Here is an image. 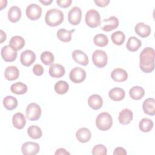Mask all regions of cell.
I'll use <instances>...</instances> for the list:
<instances>
[{
	"instance_id": "7bdbcfd3",
	"label": "cell",
	"mask_w": 155,
	"mask_h": 155,
	"mask_svg": "<svg viewBox=\"0 0 155 155\" xmlns=\"http://www.w3.org/2000/svg\"><path fill=\"white\" fill-rule=\"evenodd\" d=\"M56 155H58V154H62V155H64V154H70V153L68 152L65 148H60L59 149H58L55 153H54Z\"/></svg>"
},
{
	"instance_id": "f6af8a7d",
	"label": "cell",
	"mask_w": 155,
	"mask_h": 155,
	"mask_svg": "<svg viewBox=\"0 0 155 155\" xmlns=\"http://www.w3.org/2000/svg\"><path fill=\"white\" fill-rule=\"evenodd\" d=\"M40 2L43 4L45 5H48L52 2V0H47V1H40Z\"/></svg>"
},
{
	"instance_id": "7402d4cb",
	"label": "cell",
	"mask_w": 155,
	"mask_h": 155,
	"mask_svg": "<svg viewBox=\"0 0 155 155\" xmlns=\"http://www.w3.org/2000/svg\"><path fill=\"white\" fill-rule=\"evenodd\" d=\"M12 123L13 126L18 129H22L26 124V119L24 115L20 112L16 113L12 117Z\"/></svg>"
},
{
	"instance_id": "4dcf8cb0",
	"label": "cell",
	"mask_w": 155,
	"mask_h": 155,
	"mask_svg": "<svg viewBox=\"0 0 155 155\" xmlns=\"http://www.w3.org/2000/svg\"><path fill=\"white\" fill-rule=\"evenodd\" d=\"M27 86L21 82L13 84L10 87V90L16 94H23L27 91Z\"/></svg>"
},
{
	"instance_id": "2e32d148",
	"label": "cell",
	"mask_w": 155,
	"mask_h": 155,
	"mask_svg": "<svg viewBox=\"0 0 155 155\" xmlns=\"http://www.w3.org/2000/svg\"><path fill=\"white\" fill-rule=\"evenodd\" d=\"M136 33L142 38H146L151 33V27L143 22H138L134 27Z\"/></svg>"
},
{
	"instance_id": "8d00e7d4",
	"label": "cell",
	"mask_w": 155,
	"mask_h": 155,
	"mask_svg": "<svg viewBox=\"0 0 155 155\" xmlns=\"http://www.w3.org/2000/svg\"><path fill=\"white\" fill-rule=\"evenodd\" d=\"M41 60L46 65H51L54 61V55L50 51H45L41 54Z\"/></svg>"
},
{
	"instance_id": "7a4b0ae2",
	"label": "cell",
	"mask_w": 155,
	"mask_h": 155,
	"mask_svg": "<svg viewBox=\"0 0 155 155\" xmlns=\"http://www.w3.org/2000/svg\"><path fill=\"white\" fill-rule=\"evenodd\" d=\"M64 21L63 12L58 8H50L45 13V22L51 27L60 25Z\"/></svg>"
},
{
	"instance_id": "30bf717a",
	"label": "cell",
	"mask_w": 155,
	"mask_h": 155,
	"mask_svg": "<svg viewBox=\"0 0 155 155\" xmlns=\"http://www.w3.org/2000/svg\"><path fill=\"white\" fill-rule=\"evenodd\" d=\"M101 28L105 31H110L116 28L119 25V19L114 16L104 19L101 22Z\"/></svg>"
},
{
	"instance_id": "5bb4252c",
	"label": "cell",
	"mask_w": 155,
	"mask_h": 155,
	"mask_svg": "<svg viewBox=\"0 0 155 155\" xmlns=\"http://www.w3.org/2000/svg\"><path fill=\"white\" fill-rule=\"evenodd\" d=\"M72 58L74 61L82 65L85 66L88 64L89 60L85 52L81 50H75L72 52Z\"/></svg>"
},
{
	"instance_id": "ffe728a7",
	"label": "cell",
	"mask_w": 155,
	"mask_h": 155,
	"mask_svg": "<svg viewBox=\"0 0 155 155\" xmlns=\"http://www.w3.org/2000/svg\"><path fill=\"white\" fill-rule=\"evenodd\" d=\"M89 107L93 110H99L103 105V99L99 94H92L88 99Z\"/></svg>"
},
{
	"instance_id": "f1b7e54d",
	"label": "cell",
	"mask_w": 155,
	"mask_h": 155,
	"mask_svg": "<svg viewBox=\"0 0 155 155\" xmlns=\"http://www.w3.org/2000/svg\"><path fill=\"white\" fill-rule=\"evenodd\" d=\"M129 94L133 99L139 100L144 96L145 90L142 87L134 86L130 89Z\"/></svg>"
},
{
	"instance_id": "8fae6325",
	"label": "cell",
	"mask_w": 155,
	"mask_h": 155,
	"mask_svg": "<svg viewBox=\"0 0 155 155\" xmlns=\"http://www.w3.org/2000/svg\"><path fill=\"white\" fill-rule=\"evenodd\" d=\"M40 147L38 143L26 142L21 147V151L24 155H35L39 153Z\"/></svg>"
},
{
	"instance_id": "d4e9b609",
	"label": "cell",
	"mask_w": 155,
	"mask_h": 155,
	"mask_svg": "<svg viewBox=\"0 0 155 155\" xmlns=\"http://www.w3.org/2000/svg\"><path fill=\"white\" fill-rule=\"evenodd\" d=\"M9 45L15 51L19 50L25 45V40L21 36H14L10 39L9 41Z\"/></svg>"
},
{
	"instance_id": "f546056e",
	"label": "cell",
	"mask_w": 155,
	"mask_h": 155,
	"mask_svg": "<svg viewBox=\"0 0 155 155\" xmlns=\"http://www.w3.org/2000/svg\"><path fill=\"white\" fill-rule=\"evenodd\" d=\"M153 127V122L151 119L144 117L140 120L139 124V128L140 130L143 133L149 132Z\"/></svg>"
},
{
	"instance_id": "ee69618b",
	"label": "cell",
	"mask_w": 155,
	"mask_h": 155,
	"mask_svg": "<svg viewBox=\"0 0 155 155\" xmlns=\"http://www.w3.org/2000/svg\"><path fill=\"white\" fill-rule=\"evenodd\" d=\"M6 38H7V36H6L5 33L3 30H1V41H0V42L2 43L4 41H5Z\"/></svg>"
},
{
	"instance_id": "ba28073f",
	"label": "cell",
	"mask_w": 155,
	"mask_h": 155,
	"mask_svg": "<svg viewBox=\"0 0 155 155\" xmlns=\"http://www.w3.org/2000/svg\"><path fill=\"white\" fill-rule=\"evenodd\" d=\"M25 14L29 19L35 21L38 19L41 16L42 8L37 4L32 3L27 7Z\"/></svg>"
},
{
	"instance_id": "9c48e42d",
	"label": "cell",
	"mask_w": 155,
	"mask_h": 155,
	"mask_svg": "<svg viewBox=\"0 0 155 155\" xmlns=\"http://www.w3.org/2000/svg\"><path fill=\"white\" fill-rule=\"evenodd\" d=\"M82 10L77 6L72 7L68 13V22L73 25H78L81 21Z\"/></svg>"
},
{
	"instance_id": "d6986e66",
	"label": "cell",
	"mask_w": 155,
	"mask_h": 155,
	"mask_svg": "<svg viewBox=\"0 0 155 155\" xmlns=\"http://www.w3.org/2000/svg\"><path fill=\"white\" fill-rule=\"evenodd\" d=\"M133 117V113L131 110L128 108H124L119 113L118 120L120 124L122 125H127L130 123Z\"/></svg>"
},
{
	"instance_id": "ac0fdd59",
	"label": "cell",
	"mask_w": 155,
	"mask_h": 155,
	"mask_svg": "<svg viewBox=\"0 0 155 155\" xmlns=\"http://www.w3.org/2000/svg\"><path fill=\"white\" fill-rule=\"evenodd\" d=\"M111 77L114 81L122 82L127 79L128 73L123 68H116L111 71Z\"/></svg>"
},
{
	"instance_id": "5b68a950",
	"label": "cell",
	"mask_w": 155,
	"mask_h": 155,
	"mask_svg": "<svg viewBox=\"0 0 155 155\" xmlns=\"http://www.w3.org/2000/svg\"><path fill=\"white\" fill-rule=\"evenodd\" d=\"M26 117L27 119L31 121L38 120L41 116V107L36 103L29 104L25 110Z\"/></svg>"
},
{
	"instance_id": "7c38bea8",
	"label": "cell",
	"mask_w": 155,
	"mask_h": 155,
	"mask_svg": "<svg viewBox=\"0 0 155 155\" xmlns=\"http://www.w3.org/2000/svg\"><path fill=\"white\" fill-rule=\"evenodd\" d=\"M1 54L5 62H13L16 59L17 51L14 50L9 45H7L1 48Z\"/></svg>"
},
{
	"instance_id": "74e56055",
	"label": "cell",
	"mask_w": 155,
	"mask_h": 155,
	"mask_svg": "<svg viewBox=\"0 0 155 155\" xmlns=\"http://www.w3.org/2000/svg\"><path fill=\"white\" fill-rule=\"evenodd\" d=\"M92 154L94 155H106L107 153V148L102 144L96 145L92 149Z\"/></svg>"
},
{
	"instance_id": "52a82bcc",
	"label": "cell",
	"mask_w": 155,
	"mask_h": 155,
	"mask_svg": "<svg viewBox=\"0 0 155 155\" xmlns=\"http://www.w3.org/2000/svg\"><path fill=\"white\" fill-rule=\"evenodd\" d=\"M69 78L73 82L79 84L85 79L86 72L82 68L80 67H76L71 70L69 73Z\"/></svg>"
},
{
	"instance_id": "603a6c76",
	"label": "cell",
	"mask_w": 155,
	"mask_h": 155,
	"mask_svg": "<svg viewBox=\"0 0 155 155\" xmlns=\"http://www.w3.org/2000/svg\"><path fill=\"white\" fill-rule=\"evenodd\" d=\"M19 71L18 68L14 65L7 67L4 71V76L8 81H12L18 78Z\"/></svg>"
},
{
	"instance_id": "f35d334b",
	"label": "cell",
	"mask_w": 155,
	"mask_h": 155,
	"mask_svg": "<svg viewBox=\"0 0 155 155\" xmlns=\"http://www.w3.org/2000/svg\"><path fill=\"white\" fill-rule=\"evenodd\" d=\"M33 72L36 76H41L44 73V67L41 64H35L33 67Z\"/></svg>"
},
{
	"instance_id": "4fadbf2b",
	"label": "cell",
	"mask_w": 155,
	"mask_h": 155,
	"mask_svg": "<svg viewBox=\"0 0 155 155\" xmlns=\"http://www.w3.org/2000/svg\"><path fill=\"white\" fill-rule=\"evenodd\" d=\"M36 60V54L31 50H26L22 51L20 56V61L21 63L25 66L29 67Z\"/></svg>"
},
{
	"instance_id": "cb8c5ba5",
	"label": "cell",
	"mask_w": 155,
	"mask_h": 155,
	"mask_svg": "<svg viewBox=\"0 0 155 155\" xmlns=\"http://www.w3.org/2000/svg\"><path fill=\"white\" fill-rule=\"evenodd\" d=\"M21 10L16 5L12 6L8 11V18L12 22H16L21 19Z\"/></svg>"
},
{
	"instance_id": "484cf974",
	"label": "cell",
	"mask_w": 155,
	"mask_h": 155,
	"mask_svg": "<svg viewBox=\"0 0 155 155\" xmlns=\"http://www.w3.org/2000/svg\"><path fill=\"white\" fill-rule=\"evenodd\" d=\"M108 96L111 100L114 101H119L125 97V93L122 88L115 87L109 91Z\"/></svg>"
},
{
	"instance_id": "9a60e30c",
	"label": "cell",
	"mask_w": 155,
	"mask_h": 155,
	"mask_svg": "<svg viewBox=\"0 0 155 155\" xmlns=\"http://www.w3.org/2000/svg\"><path fill=\"white\" fill-rule=\"evenodd\" d=\"M49 74L54 78H59L65 74V70L64 67L59 64H51L48 70Z\"/></svg>"
},
{
	"instance_id": "8992f818",
	"label": "cell",
	"mask_w": 155,
	"mask_h": 155,
	"mask_svg": "<svg viewBox=\"0 0 155 155\" xmlns=\"http://www.w3.org/2000/svg\"><path fill=\"white\" fill-rule=\"evenodd\" d=\"M92 61L97 67H104L108 62L107 54L104 50H96L92 54Z\"/></svg>"
},
{
	"instance_id": "e0dca14e",
	"label": "cell",
	"mask_w": 155,
	"mask_h": 155,
	"mask_svg": "<svg viewBox=\"0 0 155 155\" xmlns=\"http://www.w3.org/2000/svg\"><path fill=\"white\" fill-rule=\"evenodd\" d=\"M91 137L90 130L85 127L80 128L76 133V137L78 140L81 143H86L88 142Z\"/></svg>"
},
{
	"instance_id": "6da1fadb",
	"label": "cell",
	"mask_w": 155,
	"mask_h": 155,
	"mask_svg": "<svg viewBox=\"0 0 155 155\" xmlns=\"http://www.w3.org/2000/svg\"><path fill=\"white\" fill-rule=\"evenodd\" d=\"M154 50L152 47H145L139 55V67L145 73H151L154 68Z\"/></svg>"
},
{
	"instance_id": "b9f144b4",
	"label": "cell",
	"mask_w": 155,
	"mask_h": 155,
	"mask_svg": "<svg viewBox=\"0 0 155 155\" xmlns=\"http://www.w3.org/2000/svg\"><path fill=\"white\" fill-rule=\"evenodd\" d=\"M94 3L99 7H104L107 6L110 2L109 0H94Z\"/></svg>"
},
{
	"instance_id": "3957f363",
	"label": "cell",
	"mask_w": 155,
	"mask_h": 155,
	"mask_svg": "<svg viewBox=\"0 0 155 155\" xmlns=\"http://www.w3.org/2000/svg\"><path fill=\"white\" fill-rule=\"evenodd\" d=\"M112 125V117L107 112H102L99 113L96 118V125L100 130L107 131L111 127Z\"/></svg>"
},
{
	"instance_id": "e575fe53",
	"label": "cell",
	"mask_w": 155,
	"mask_h": 155,
	"mask_svg": "<svg viewBox=\"0 0 155 155\" xmlns=\"http://www.w3.org/2000/svg\"><path fill=\"white\" fill-rule=\"evenodd\" d=\"M93 42L94 44L97 47H103L108 44V39L105 35L99 33L94 36Z\"/></svg>"
},
{
	"instance_id": "d590c367",
	"label": "cell",
	"mask_w": 155,
	"mask_h": 155,
	"mask_svg": "<svg viewBox=\"0 0 155 155\" xmlns=\"http://www.w3.org/2000/svg\"><path fill=\"white\" fill-rule=\"evenodd\" d=\"M111 38L112 42L114 44L117 45H120L125 41V36L124 32L122 31H116L111 34Z\"/></svg>"
},
{
	"instance_id": "4316f807",
	"label": "cell",
	"mask_w": 155,
	"mask_h": 155,
	"mask_svg": "<svg viewBox=\"0 0 155 155\" xmlns=\"http://www.w3.org/2000/svg\"><path fill=\"white\" fill-rule=\"evenodd\" d=\"M142 45V42L140 39L135 36H131L128 38L127 43V48L131 51L134 52L137 51Z\"/></svg>"
},
{
	"instance_id": "ab89813d",
	"label": "cell",
	"mask_w": 155,
	"mask_h": 155,
	"mask_svg": "<svg viewBox=\"0 0 155 155\" xmlns=\"http://www.w3.org/2000/svg\"><path fill=\"white\" fill-rule=\"evenodd\" d=\"M72 2L71 0H57V4L62 8H67L69 7Z\"/></svg>"
},
{
	"instance_id": "44dd1931",
	"label": "cell",
	"mask_w": 155,
	"mask_h": 155,
	"mask_svg": "<svg viewBox=\"0 0 155 155\" xmlns=\"http://www.w3.org/2000/svg\"><path fill=\"white\" fill-rule=\"evenodd\" d=\"M144 113L153 116L155 114V100L152 97L146 99L142 104Z\"/></svg>"
},
{
	"instance_id": "1f68e13d",
	"label": "cell",
	"mask_w": 155,
	"mask_h": 155,
	"mask_svg": "<svg viewBox=\"0 0 155 155\" xmlns=\"http://www.w3.org/2000/svg\"><path fill=\"white\" fill-rule=\"evenodd\" d=\"M3 105L8 110H13L18 105V101L12 96H7L3 99Z\"/></svg>"
},
{
	"instance_id": "d6a6232c",
	"label": "cell",
	"mask_w": 155,
	"mask_h": 155,
	"mask_svg": "<svg viewBox=\"0 0 155 155\" xmlns=\"http://www.w3.org/2000/svg\"><path fill=\"white\" fill-rule=\"evenodd\" d=\"M54 89L56 93L59 94H64L68 91L69 89V85L66 81L61 80L58 81L54 84Z\"/></svg>"
},
{
	"instance_id": "277c9868",
	"label": "cell",
	"mask_w": 155,
	"mask_h": 155,
	"mask_svg": "<svg viewBox=\"0 0 155 155\" xmlns=\"http://www.w3.org/2000/svg\"><path fill=\"white\" fill-rule=\"evenodd\" d=\"M85 21L87 25L91 28H95L100 25L101 16L98 11L92 8L88 10L85 15Z\"/></svg>"
},
{
	"instance_id": "83f0119b",
	"label": "cell",
	"mask_w": 155,
	"mask_h": 155,
	"mask_svg": "<svg viewBox=\"0 0 155 155\" xmlns=\"http://www.w3.org/2000/svg\"><path fill=\"white\" fill-rule=\"evenodd\" d=\"M74 31V30H67L65 28H60L58 30L56 35L58 38L64 42H68L71 40V35L72 33Z\"/></svg>"
},
{
	"instance_id": "836d02e7",
	"label": "cell",
	"mask_w": 155,
	"mask_h": 155,
	"mask_svg": "<svg viewBox=\"0 0 155 155\" xmlns=\"http://www.w3.org/2000/svg\"><path fill=\"white\" fill-rule=\"evenodd\" d=\"M27 133L28 136L33 139H38L42 137V131L40 127L37 125H31L27 128Z\"/></svg>"
},
{
	"instance_id": "60d3db41",
	"label": "cell",
	"mask_w": 155,
	"mask_h": 155,
	"mask_svg": "<svg viewBox=\"0 0 155 155\" xmlns=\"http://www.w3.org/2000/svg\"><path fill=\"white\" fill-rule=\"evenodd\" d=\"M114 155H125L127 154V151L123 147H117L114 149L113 152Z\"/></svg>"
}]
</instances>
